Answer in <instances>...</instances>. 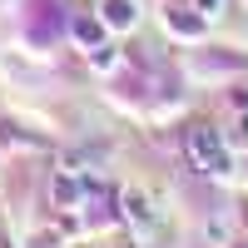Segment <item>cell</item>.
Returning <instances> with one entry per match:
<instances>
[{"instance_id": "cell-5", "label": "cell", "mask_w": 248, "mask_h": 248, "mask_svg": "<svg viewBox=\"0 0 248 248\" xmlns=\"http://www.w3.org/2000/svg\"><path fill=\"white\" fill-rule=\"evenodd\" d=\"M114 60H119L114 45H94V50H90V65H94V70H114Z\"/></svg>"}, {"instance_id": "cell-9", "label": "cell", "mask_w": 248, "mask_h": 248, "mask_svg": "<svg viewBox=\"0 0 248 248\" xmlns=\"http://www.w3.org/2000/svg\"><path fill=\"white\" fill-rule=\"evenodd\" d=\"M218 5H223V0H199V10H203V15H214Z\"/></svg>"}, {"instance_id": "cell-6", "label": "cell", "mask_w": 248, "mask_h": 248, "mask_svg": "<svg viewBox=\"0 0 248 248\" xmlns=\"http://www.w3.org/2000/svg\"><path fill=\"white\" fill-rule=\"evenodd\" d=\"M75 35H79V45H99V25H94V20H79V25H75Z\"/></svg>"}, {"instance_id": "cell-1", "label": "cell", "mask_w": 248, "mask_h": 248, "mask_svg": "<svg viewBox=\"0 0 248 248\" xmlns=\"http://www.w3.org/2000/svg\"><path fill=\"white\" fill-rule=\"evenodd\" d=\"M184 154H189V164L199 174H209V179L229 174V149H223V134L214 124H194V129L184 134Z\"/></svg>"}, {"instance_id": "cell-7", "label": "cell", "mask_w": 248, "mask_h": 248, "mask_svg": "<svg viewBox=\"0 0 248 248\" xmlns=\"http://www.w3.org/2000/svg\"><path fill=\"white\" fill-rule=\"evenodd\" d=\"M203 233H209V243H229V223H218V218H214Z\"/></svg>"}, {"instance_id": "cell-8", "label": "cell", "mask_w": 248, "mask_h": 248, "mask_svg": "<svg viewBox=\"0 0 248 248\" xmlns=\"http://www.w3.org/2000/svg\"><path fill=\"white\" fill-rule=\"evenodd\" d=\"M233 139H248V114H243V119L233 124Z\"/></svg>"}, {"instance_id": "cell-4", "label": "cell", "mask_w": 248, "mask_h": 248, "mask_svg": "<svg viewBox=\"0 0 248 248\" xmlns=\"http://www.w3.org/2000/svg\"><path fill=\"white\" fill-rule=\"evenodd\" d=\"M99 20H105L109 30H134L139 25V10H134V0H105Z\"/></svg>"}, {"instance_id": "cell-2", "label": "cell", "mask_w": 248, "mask_h": 248, "mask_svg": "<svg viewBox=\"0 0 248 248\" xmlns=\"http://www.w3.org/2000/svg\"><path fill=\"white\" fill-rule=\"evenodd\" d=\"M119 214L129 218V229H139V233H149V229H159V218H164V209H159V199L149 194V189H119Z\"/></svg>"}, {"instance_id": "cell-3", "label": "cell", "mask_w": 248, "mask_h": 248, "mask_svg": "<svg viewBox=\"0 0 248 248\" xmlns=\"http://www.w3.org/2000/svg\"><path fill=\"white\" fill-rule=\"evenodd\" d=\"M50 194H55V203H60V209H75V203L90 194L85 169H60V174H55V184H50Z\"/></svg>"}, {"instance_id": "cell-10", "label": "cell", "mask_w": 248, "mask_h": 248, "mask_svg": "<svg viewBox=\"0 0 248 248\" xmlns=\"http://www.w3.org/2000/svg\"><path fill=\"white\" fill-rule=\"evenodd\" d=\"M243 248H248V243H243Z\"/></svg>"}]
</instances>
